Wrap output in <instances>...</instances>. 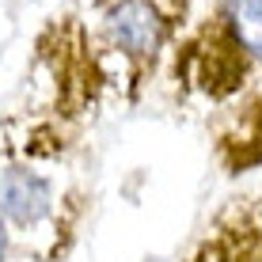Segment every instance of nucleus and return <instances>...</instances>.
<instances>
[{"label": "nucleus", "mask_w": 262, "mask_h": 262, "mask_svg": "<svg viewBox=\"0 0 262 262\" xmlns=\"http://www.w3.org/2000/svg\"><path fill=\"white\" fill-rule=\"evenodd\" d=\"M183 262H262V194H236L198 232Z\"/></svg>", "instance_id": "obj_4"}, {"label": "nucleus", "mask_w": 262, "mask_h": 262, "mask_svg": "<svg viewBox=\"0 0 262 262\" xmlns=\"http://www.w3.org/2000/svg\"><path fill=\"white\" fill-rule=\"evenodd\" d=\"M88 186L72 122L19 111L0 122V221L12 243L38 262H61L80 236Z\"/></svg>", "instance_id": "obj_1"}, {"label": "nucleus", "mask_w": 262, "mask_h": 262, "mask_svg": "<svg viewBox=\"0 0 262 262\" xmlns=\"http://www.w3.org/2000/svg\"><path fill=\"white\" fill-rule=\"evenodd\" d=\"M190 23V0H99L95 27L80 31L88 57L106 95L137 99L141 84L171 53L175 38Z\"/></svg>", "instance_id": "obj_3"}, {"label": "nucleus", "mask_w": 262, "mask_h": 262, "mask_svg": "<svg viewBox=\"0 0 262 262\" xmlns=\"http://www.w3.org/2000/svg\"><path fill=\"white\" fill-rule=\"evenodd\" d=\"M167 61L183 103L221 111L262 76V0H216L186 23Z\"/></svg>", "instance_id": "obj_2"}, {"label": "nucleus", "mask_w": 262, "mask_h": 262, "mask_svg": "<svg viewBox=\"0 0 262 262\" xmlns=\"http://www.w3.org/2000/svg\"><path fill=\"white\" fill-rule=\"evenodd\" d=\"M8 251H12V236H8V228H4V221H0V262L8 258Z\"/></svg>", "instance_id": "obj_6"}, {"label": "nucleus", "mask_w": 262, "mask_h": 262, "mask_svg": "<svg viewBox=\"0 0 262 262\" xmlns=\"http://www.w3.org/2000/svg\"><path fill=\"white\" fill-rule=\"evenodd\" d=\"M213 160L224 175H247L262 167V76L251 80L243 92L209 114Z\"/></svg>", "instance_id": "obj_5"}]
</instances>
